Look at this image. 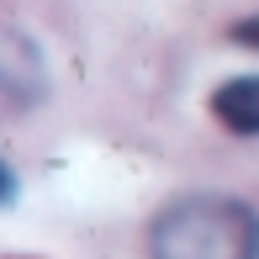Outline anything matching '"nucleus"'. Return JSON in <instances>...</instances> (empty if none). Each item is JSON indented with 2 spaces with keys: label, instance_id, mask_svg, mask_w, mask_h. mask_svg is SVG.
Wrapping results in <instances>:
<instances>
[{
  "label": "nucleus",
  "instance_id": "3",
  "mask_svg": "<svg viewBox=\"0 0 259 259\" xmlns=\"http://www.w3.org/2000/svg\"><path fill=\"white\" fill-rule=\"evenodd\" d=\"M238 37H243V42H254V48H259V21H243V27H238Z\"/></svg>",
  "mask_w": 259,
  "mask_h": 259
},
{
  "label": "nucleus",
  "instance_id": "2",
  "mask_svg": "<svg viewBox=\"0 0 259 259\" xmlns=\"http://www.w3.org/2000/svg\"><path fill=\"white\" fill-rule=\"evenodd\" d=\"M211 111H217V122L228 127V133L254 138V133H259V74L228 79V85L211 96Z\"/></svg>",
  "mask_w": 259,
  "mask_h": 259
},
{
  "label": "nucleus",
  "instance_id": "1",
  "mask_svg": "<svg viewBox=\"0 0 259 259\" xmlns=\"http://www.w3.org/2000/svg\"><path fill=\"white\" fill-rule=\"evenodd\" d=\"M154 259H259V217L233 196H185L148 233Z\"/></svg>",
  "mask_w": 259,
  "mask_h": 259
}]
</instances>
